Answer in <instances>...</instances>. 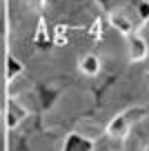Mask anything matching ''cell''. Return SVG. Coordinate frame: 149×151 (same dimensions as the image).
Wrapping results in <instances>:
<instances>
[{"label":"cell","mask_w":149,"mask_h":151,"mask_svg":"<svg viewBox=\"0 0 149 151\" xmlns=\"http://www.w3.org/2000/svg\"><path fill=\"white\" fill-rule=\"evenodd\" d=\"M80 67H82L85 73H96V71H98V60L93 56H87L82 62H80Z\"/></svg>","instance_id":"1"},{"label":"cell","mask_w":149,"mask_h":151,"mask_svg":"<svg viewBox=\"0 0 149 151\" xmlns=\"http://www.w3.org/2000/svg\"><path fill=\"white\" fill-rule=\"evenodd\" d=\"M145 51H147L145 42L140 38H134V58H145Z\"/></svg>","instance_id":"2"}]
</instances>
